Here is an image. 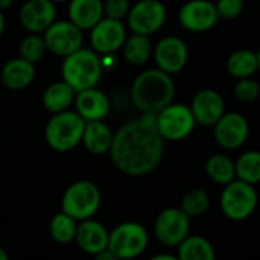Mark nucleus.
<instances>
[{"label": "nucleus", "instance_id": "f257e3e1", "mask_svg": "<svg viewBox=\"0 0 260 260\" xmlns=\"http://www.w3.org/2000/svg\"><path fill=\"white\" fill-rule=\"evenodd\" d=\"M165 143L155 125V114H140L114 133L108 155L120 174L140 178L152 174L161 165Z\"/></svg>", "mask_w": 260, "mask_h": 260}, {"label": "nucleus", "instance_id": "f03ea898", "mask_svg": "<svg viewBox=\"0 0 260 260\" xmlns=\"http://www.w3.org/2000/svg\"><path fill=\"white\" fill-rule=\"evenodd\" d=\"M175 82L172 75L160 69H148L136 76L131 85V101L140 114H157L174 102Z\"/></svg>", "mask_w": 260, "mask_h": 260}, {"label": "nucleus", "instance_id": "7ed1b4c3", "mask_svg": "<svg viewBox=\"0 0 260 260\" xmlns=\"http://www.w3.org/2000/svg\"><path fill=\"white\" fill-rule=\"evenodd\" d=\"M104 75V62L101 55L93 49L82 47L72 55L62 58L61 76L76 93L98 87Z\"/></svg>", "mask_w": 260, "mask_h": 260}, {"label": "nucleus", "instance_id": "20e7f679", "mask_svg": "<svg viewBox=\"0 0 260 260\" xmlns=\"http://www.w3.org/2000/svg\"><path fill=\"white\" fill-rule=\"evenodd\" d=\"M85 120L72 110L52 114L44 128L46 143L56 152H70L82 143Z\"/></svg>", "mask_w": 260, "mask_h": 260}, {"label": "nucleus", "instance_id": "39448f33", "mask_svg": "<svg viewBox=\"0 0 260 260\" xmlns=\"http://www.w3.org/2000/svg\"><path fill=\"white\" fill-rule=\"evenodd\" d=\"M101 204V189L90 180H78L64 190L61 198V212L81 222L94 218Z\"/></svg>", "mask_w": 260, "mask_h": 260}, {"label": "nucleus", "instance_id": "423d86ee", "mask_svg": "<svg viewBox=\"0 0 260 260\" xmlns=\"http://www.w3.org/2000/svg\"><path fill=\"white\" fill-rule=\"evenodd\" d=\"M257 204L259 195L256 186L238 178L224 186L219 195L221 213L233 222H242L251 218L257 209Z\"/></svg>", "mask_w": 260, "mask_h": 260}, {"label": "nucleus", "instance_id": "0eeeda50", "mask_svg": "<svg viewBox=\"0 0 260 260\" xmlns=\"http://www.w3.org/2000/svg\"><path fill=\"white\" fill-rule=\"evenodd\" d=\"M149 247V233L146 227L136 221L117 224L110 232L108 250L120 260L139 259Z\"/></svg>", "mask_w": 260, "mask_h": 260}, {"label": "nucleus", "instance_id": "6e6552de", "mask_svg": "<svg viewBox=\"0 0 260 260\" xmlns=\"http://www.w3.org/2000/svg\"><path fill=\"white\" fill-rule=\"evenodd\" d=\"M155 125L165 142H181L193 133L198 123L189 105L172 102L155 114Z\"/></svg>", "mask_w": 260, "mask_h": 260}, {"label": "nucleus", "instance_id": "1a4fd4ad", "mask_svg": "<svg viewBox=\"0 0 260 260\" xmlns=\"http://www.w3.org/2000/svg\"><path fill=\"white\" fill-rule=\"evenodd\" d=\"M190 221L180 207H166L154 221V238L163 247L177 248L190 235Z\"/></svg>", "mask_w": 260, "mask_h": 260}, {"label": "nucleus", "instance_id": "9d476101", "mask_svg": "<svg viewBox=\"0 0 260 260\" xmlns=\"http://www.w3.org/2000/svg\"><path fill=\"white\" fill-rule=\"evenodd\" d=\"M168 18V9L161 0H139L131 5L126 17V27L133 34L154 35L158 32Z\"/></svg>", "mask_w": 260, "mask_h": 260}, {"label": "nucleus", "instance_id": "9b49d317", "mask_svg": "<svg viewBox=\"0 0 260 260\" xmlns=\"http://www.w3.org/2000/svg\"><path fill=\"white\" fill-rule=\"evenodd\" d=\"M250 131V122L244 114L225 111L213 126V137L218 146L224 151H236L247 143Z\"/></svg>", "mask_w": 260, "mask_h": 260}, {"label": "nucleus", "instance_id": "f8f14e48", "mask_svg": "<svg viewBox=\"0 0 260 260\" xmlns=\"http://www.w3.org/2000/svg\"><path fill=\"white\" fill-rule=\"evenodd\" d=\"M47 50L56 56L66 58L84 47V30L70 20H56L44 34Z\"/></svg>", "mask_w": 260, "mask_h": 260}, {"label": "nucleus", "instance_id": "ddd939ff", "mask_svg": "<svg viewBox=\"0 0 260 260\" xmlns=\"http://www.w3.org/2000/svg\"><path fill=\"white\" fill-rule=\"evenodd\" d=\"M219 21L216 5L212 0H187L178 11V23L192 34L212 30Z\"/></svg>", "mask_w": 260, "mask_h": 260}, {"label": "nucleus", "instance_id": "4468645a", "mask_svg": "<svg viewBox=\"0 0 260 260\" xmlns=\"http://www.w3.org/2000/svg\"><path fill=\"white\" fill-rule=\"evenodd\" d=\"M126 37V24L122 20L104 17L90 29V46L96 53L110 56L117 50H122Z\"/></svg>", "mask_w": 260, "mask_h": 260}, {"label": "nucleus", "instance_id": "2eb2a0df", "mask_svg": "<svg viewBox=\"0 0 260 260\" xmlns=\"http://www.w3.org/2000/svg\"><path fill=\"white\" fill-rule=\"evenodd\" d=\"M152 58L157 69L169 75H177L184 70L189 61V47L186 41L175 35H166L154 46Z\"/></svg>", "mask_w": 260, "mask_h": 260}, {"label": "nucleus", "instance_id": "dca6fc26", "mask_svg": "<svg viewBox=\"0 0 260 260\" xmlns=\"http://www.w3.org/2000/svg\"><path fill=\"white\" fill-rule=\"evenodd\" d=\"M56 3L52 0H24L18 21L27 34H44L56 21Z\"/></svg>", "mask_w": 260, "mask_h": 260}, {"label": "nucleus", "instance_id": "f3484780", "mask_svg": "<svg viewBox=\"0 0 260 260\" xmlns=\"http://www.w3.org/2000/svg\"><path fill=\"white\" fill-rule=\"evenodd\" d=\"M190 110L198 125L213 128L215 123L225 114V101L219 91L213 88L200 90L190 102Z\"/></svg>", "mask_w": 260, "mask_h": 260}, {"label": "nucleus", "instance_id": "a211bd4d", "mask_svg": "<svg viewBox=\"0 0 260 260\" xmlns=\"http://www.w3.org/2000/svg\"><path fill=\"white\" fill-rule=\"evenodd\" d=\"M73 107H75V111L85 122L104 120L111 110L108 96L98 87L78 91Z\"/></svg>", "mask_w": 260, "mask_h": 260}, {"label": "nucleus", "instance_id": "6ab92c4d", "mask_svg": "<svg viewBox=\"0 0 260 260\" xmlns=\"http://www.w3.org/2000/svg\"><path fill=\"white\" fill-rule=\"evenodd\" d=\"M108 239H110L108 229L102 222L96 221L94 218L87 219V221H81L78 224L75 244L85 254L96 256L98 253L107 250L108 248Z\"/></svg>", "mask_w": 260, "mask_h": 260}, {"label": "nucleus", "instance_id": "aec40b11", "mask_svg": "<svg viewBox=\"0 0 260 260\" xmlns=\"http://www.w3.org/2000/svg\"><path fill=\"white\" fill-rule=\"evenodd\" d=\"M35 79V64L17 56L6 61L0 70L2 84L12 91L27 88Z\"/></svg>", "mask_w": 260, "mask_h": 260}, {"label": "nucleus", "instance_id": "412c9836", "mask_svg": "<svg viewBox=\"0 0 260 260\" xmlns=\"http://www.w3.org/2000/svg\"><path fill=\"white\" fill-rule=\"evenodd\" d=\"M69 20L82 30H90L104 17V0H70Z\"/></svg>", "mask_w": 260, "mask_h": 260}, {"label": "nucleus", "instance_id": "4be33fe9", "mask_svg": "<svg viewBox=\"0 0 260 260\" xmlns=\"http://www.w3.org/2000/svg\"><path fill=\"white\" fill-rule=\"evenodd\" d=\"M113 139L114 133L104 120L87 122L81 145L93 155H105L110 154Z\"/></svg>", "mask_w": 260, "mask_h": 260}, {"label": "nucleus", "instance_id": "5701e85b", "mask_svg": "<svg viewBox=\"0 0 260 260\" xmlns=\"http://www.w3.org/2000/svg\"><path fill=\"white\" fill-rule=\"evenodd\" d=\"M75 98H76V91L66 81L61 79L49 84L44 88L41 94V102L49 113L56 114L70 110L75 105Z\"/></svg>", "mask_w": 260, "mask_h": 260}, {"label": "nucleus", "instance_id": "b1692460", "mask_svg": "<svg viewBox=\"0 0 260 260\" xmlns=\"http://www.w3.org/2000/svg\"><path fill=\"white\" fill-rule=\"evenodd\" d=\"M204 171L212 183L222 187L236 180V163L224 152L212 154L206 161Z\"/></svg>", "mask_w": 260, "mask_h": 260}, {"label": "nucleus", "instance_id": "393cba45", "mask_svg": "<svg viewBox=\"0 0 260 260\" xmlns=\"http://www.w3.org/2000/svg\"><path fill=\"white\" fill-rule=\"evenodd\" d=\"M154 53V43L151 37L131 34L126 37L122 46V55L125 61L131 66H143L146 64Z\"/></svg>", "mask_w": 260, "mask_h": 260}, {"label": "nucleus", "instance_id": "a878e982", "mask_svg": "<svg viewBox=\"0 0 260 260\" xmlns=\"http://www.w3.org/2000/svg\"><path fill=\"white\" fill-rule=\"evenodd\" d=\"M227 72L235 79L253 78L259 72V59L257 52L250 49H238L232 52L225 61Z\"/></svg>", "mask_w": 260, "mask_h": 260}, {"label": "nucleus", "instance_id": "bb28decb", "mask_svg": "<svg viewBox=\"0 0 260 260\" xmlns=\"http://www.w3.org/2000/svg\"><path fill=\"white\" fill-rule=\"evenodd\" d=\"M177 257L180 260H216V251L207 238L189 235L177 247Z\"/></svg>", "mask_w": 260, "mask_h": 260}, {"label": "nucleus", "instance_id": "cd10ccee", "mask_svg": "<svg viewBox=\"0 0 260 260\" xmlns=\"http://www.w3.org/2000/svg\"><path fill=\"white\" fill-rule=\"evenodd\" d=\"M78 221L69 216L64 212H58L56 215L52 216L49 222V233L50 238L61 245H67L75 242L76 238V230H78Z\"/></svg>", "mask_w": 260, "mask_h": 260}, {"label": "nucleus", "instance_id": "c85d7f7f", "mask_svg": "<svg viewBox=\"0 0 260 260\" xmlns=\"http://www.w3.org/2000/svg\"><path fill=\"white\" fill-rule=\"evenodd\" d=\"M236 178L248 184L260 183V151L250 149L236 158Z\"/></svg>", "mask_w": 260, "mask_h": 260}, {"label": "nucleus", "instance_id": "c756f323", "mask_svg": "<svg viewBox=\"0 0 260 260\" xmlns=\"http://www.w3.org/2000/svg\"><path fill=\"white\" fill-rule=\"evenodd\" d=\"M209 207H210V195H209L207 190L200 189V187H195V189L187 190L183 195L181 203H180V209L190 219L201 218L203 215L207 213Z\"/></svg>", "mask_w": 260, "mask_h": 260}, {"label": "nucleus", "instance_id": "7c9ffc66", "mask_svg": "<svg viewBox=\"0 0 260 260\" xmlns=\"http://www.w3.org/2000/svg\"><path fill=\"white\" fill-rule=\"evenodd\" d=\"M46 52L49 50L43 34H27L18 46V56L32 64L40 62L44 58Z\"/></svg>", "mask_w": 260, "mask_h": 260}, {"label": "nucleus", "instance_id": "2f4dec72", "mask_svg": "<svg viewBox=\"0 0 260 260\" xmlns=\"http://www.w3.org/2000/svg\"><path fill=\"white\" fill-rule=\"evenodd\" d=\"M260 84L254 78H245V79H238L233 88V96L236 101L242 104H250L259 99Z\"/></svg>", "mask_w": 260, "mask_h": 260}, {"label": "nucleus", "instance_id": "473e14b6", "mask_svg": "<svg viewBox=\"0 0 260 260\" xmlns=\"http://www.w3.org/2000/svg\"><path fill=\"white\" fill-rule=\"evenodd\" d=\"M215 5L219 20H235L245 9V0H216Z\"/></svg>", "mask_w": 260, "mask_h": 260}, {"label": "nucleus", "instance_id": "72a5a7b5", "mask_svg": "<svg viewBox=\"0 0 260 260\" xmlns=\"http://www.w3.org/2000/svg\"><path fill=\"white\" fill-rule=\"evenodd\" d=\"M131 9L129 0H104V14L105 17L114 20H125Z\"/></svg>", "mask_w": 260, "mask_h": 260}, {"label": "nucleus", "instance_id": "f704fd0d", "mask_svg": "<svg viewBox=\"0 0 260 260\" xmlns=\"http://www.w3.org/2000/svg\"><path fill=\"white\" fill-rule=\"evenodd\" d=\"M93 260H120L111 250H104L101 253H98L96 256H93Z\"/></svg>", "mask_w": 260, "mask_h": 260}, {"label": "nucleus", "instance_id": "c9c22d12", "mask_svg": "<svg viewBox=\"0 0 260 260\" xmlns=\"http://www.w3.org/2000/svg\"><path fill=\"white\" fill-rule=\"evenodd\" d=\"M148 260H180L177 257V254H171V253H160V254H154L152 257Z\"/></svg>", "mask_w": 260, "mask_h": 260}, {"label": "nucleus", "instance_id": "e433bc0d", "mask_svg": "<svg viewBox=\"0 0 260 260\" xmlns=\"http://www.w3.org/2000/svg\"><path fill=\"white\" fill-rule=\"evenodd\" d=\"M15 0H0V11H5L8 8H11L14 5Z\"/></svg>", "mask_w": 260, "mask_h": 260}, {"label": "nucleus", "instance_id": "4c0bfd02", "mask_svg": "<svg viewBox=\"0 0 260 260\" xmlns=\"http://www.w3.org/2000/svg\"><path fill=\"white\" fill-rule=\"evenodd\" d=\"M5 27H6L5 14H3V11H0V37H2V35H3V32H5Z\"/></svg>", "mask_w": 260, "mask_h": 260}, {"label": "nucleus", "instance_id": "58836bf2", "mask_svg": "<svg viewBox=\"0 0 260 260\" xmlns=\"http://www.w3.org/2000/svg\"><path fill=\"white\" fill-rule=\"evenodd\" d=\"M0 260H9V256L6 253V250L3 247H0Z\"/></svg>", "mask_w": 260, "mask_h": 260}, {"label": "nucleus", "instance_id": "ea45409f", "mask_svg": "<svg viewBox=\"0 0 260 260\" xmlns=\"http://www.w3.org/2000/svg\"><path fill=\"white\" fill-rule=\"evenodd\" d=\"M53 3H66V2H70V0H52Z\"/></svg>", "mask_w": 260, "mask_h": 260}, {"label": "nucleus", "instance_id": "a19ab883", "mask_svg": "<svg viewBox=\"0 0 260 260\" xmlns=\"http://www.w3.org/2000/svg\"><path fill=\"white\" fill-rule=\"evenodd\" d=\"M257 59H259V72H260V49L257 50Z\"/></svg>", "mask_w": 260, "mask_h": 260}, {"label": "nucleus", "instance_id": "79ce46f5", "mask_svg": "<svg viewBox=\"0 0 260 260\" xmlns=\"http://www.w3.org/2000/svg\"><path fill=\"white\" fill-rule=\"evenodd\" d=\"M257 101H259V102H260V94H259V99H257Z\"/></svg>", "mask_w": 260, "mask_h": 260}]
</instances>
